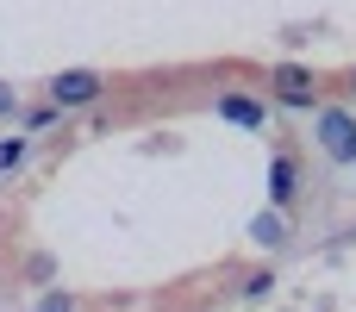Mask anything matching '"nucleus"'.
<instances>
[{
  "mask_svg": "<svg viewBox=\"0 0 356 312\" xmlns=\"http://www.w3.org/2000/svg\"><path fill=\"white\" fill-rule=\"evenodd\" d=\"M100 94H106V75L100 69H69V75L50 81V106H94Z\"/></svg>",
  "mask_w": 356,
  "mask_h": 312,
  "instance_id": "1",
  "label": "nucleus"
},
{
  "mask_svg": "<svg viewBox=\"0 0 356 312\" xmlns=\"http://www.w3.org/2000/svg\"><path fill=\"white\" fill-rule=\"evenodd\" d=\"M319 144H325L332 163H356V119L344 106H325L319 113Z\"/></svg>",
  "mask_w": 356,
  "mask_h": 312,
  "instance_id": "2",
  "label": "nucleus"
},
{
  "mask_svg": "<svg viewBox=\"0 0 356 312\" xmlns=\"http://www.w3.org/2000/svg\"><path fill=\"white\" fill-rule=\"evenodd\" d=\"M275 94H282V106H313V100H319V81H313L307 69L282 63V69H275Z\"/></svg>",
  "mask_w": 356,
  "mask_h": 312,
  "instance_id": "3",
  "label": "nucleus"
},
{
  "mask_svg": "<svg viewBox=\"0 0 356 312\" xmlns=\"http://www.w3.org/2000/svg\"><path fill=\"white\" fill-rule=\"evenodd\" d=\"M294 194H300V169H294V156H275V169H269V200H275V206H294Z\"/></svg>",
  "mask_w": 356,
  "mask_h": 312,
  "instance_id": "4",
  "label": "nucleus"
},
{
  "mask_svg": "<svg viewBox=\"0 0 356 312\" xmlns=\"http://www.w3.org/2000/svg\"><path fill=\"white\" fill-rule=\"evenodd\" d=\"M219 113H225L232 125H263V106H257V100H238V94H225Z\"/></svg>",
  "mask_w": 356,
  "mask_h": 312,
  "instance_id": "5",
  "label": "nucleus"
},
{
  "mask_svg": "<svg viewBox=\"0 0 356 312\" xmlns=\"http://www.w3.org/2000/svg\"><path fill=\"white\" fill-rule=\"evenodd\" d=\"M250 238H257L263 250H275V244H282V219H275V213H257V225H250Z\"/></svg>",
  "mask_w": 356,
  "mask_h": 312,
  "instance_id": "6",
  "label": "nucleus"
},
{
  "mask_svg": "<svg viewBox=\"0 0 356 312\" xmlns=\"http://www.w3.org/2000/svg\"><path fill=\"white\" fill-rule=\"evenodd\" d=\"M269 288H275V275H269V269H263V275H250V281H244V288H238V294H250V300H263V294H269Z\"/></svg>",
  "mask_w": 356,
  "mask_h": 312,
  "instance_id": "7",
  "label": "nucleus"
},
{
  "mask_svg": "<svg viewBox=\"0 0 356 312\" xmlns=\"http://www.w3.org/2000/svg\"><path fill=\"white\" fill-rule=\"evenodd\" d=\"M13 163H25V138H6L0 144V169H13Z\"/></svg>",
  "mask_w": 356,
  "mask_h": 312,
  "instance_id": "8",
  "label": "nucleus"
},
{
  "mask_svg": "<svg viewBox=\"0 0 356 312\" xmlns=\"http://www.w3.org/2000/svg\"><path fill=\"white\" fill-rule=\"evenodd\" d=\"M38 312H75V306H69V294H44V300H38Z\"/></svg>",
  "mask_w": 356,
  "mask_h": 312,
  "instance_id": "9",
  "label": "nucleus"
},
{
  "mask_svg": "<svg viewBox=\"0 0 356 312\" xmlns=\"http://www.w3.org/2000/svg\"><path fill=\"white\" fill-rule=\"evenodd\" d=\"M13 106H19V94H13V88H0V113H13Z\"/></svg>",
  "mask_w": 356,
  "mask_h": 312,
  "instance_id": "10",
  "label": "nucleus"
}]
</instances>
